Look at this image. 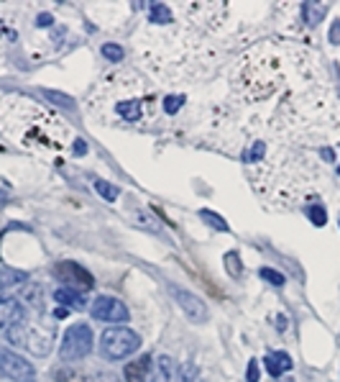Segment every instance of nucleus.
<instances>
[{"mask_svg": "<svg viewBox=\"0 0 340 382\" xmlns=\"http://www.w3.org/2000/svg\"><path fill=\"white\" fill-rule=\"evenodd\" d=\"M292 357H289L287 352H271L267 354V369H269V375L271 377H281L284 372H289L292 369Z\"/></svg>", "mask_w": 340, "mask_h": 382, "instance_id": "ddd939ff", "label": "nucleus"}, {"mask_svg": "<svg viewBox=\"0 0 340 382\" xmlns=\"http://www.w3.org/2000/svg\"><path fill=\"white\" fill-rule=\"evenodd\" d=\"M327 8L325 6H315V3H302V18L307 26H320V21L325 18Z\"/></svg>", "mask_w": 340, "mask_h": 382, "instance_id": "dca6fc26", "label": "nucleus"}, {"mask_svg": "<svg viewBox=\"0 0 340 382\" xmlns=\"http://www.w3.org/2000/svg\"><path fill=\"white\" fill-rule=\"evenodd\" d=\"M103 57L111 62H120L123 60V46L120 44H103Z\"/></svg>", "mask_w": 340, "mask_h": 382, "instance_id": "cd10ccee", "label": "nucleus"}, {"mask_svg": "<svg viewBox=\"0 0 340 382\" xmlns=\"http://www.w3.org/2000/svg\"><path fill=\"white\" fill-rule=\"evenodd\" d=\"M320 69L323 67L315 64L307 49L264 44L248 49L236 62L230 75L228 100L269 108V113L248 111L251 116L243 131L259 123L264 134L248 149L241 151V162L248 167V175L253 180L261 170L269 167L274 151H284L279 205H295L304 198H312L315 195L312 185L320 177L315 170L307 167L304 159L297 157L289 144L299 142V146L304 149V144L318 136V131L312 128L340 126V116L333 108V95ZM220 111H228V108H220Z\"/></svg>", "mask_w": 340, "mask_h": 382, "instance_id": "f257e3e1", "label": "nucleus"}, {"mask_svg": "<svg viewBox=\"0 0 340 382\" xmlns=\"http://www.w3.org/2000/svg\"><path fill=\"white\" fill-rule=\"evenodd\" d=\"M0 29H6V26H3V23H0Z\"/></svg>", "mask_w": 340, "mask_h": 382, "instance_id": "f704fd0d", "label": "nucleus"}, {"mask_svg": "<svg viewBox=\"0 0 340 382\" xmlns=\"http://www.w3.org/2000/svg\"><path fill=\"white\" fill-rule=\"evenodd\" d=\"M259 362L256 360H251L248 362V382H259Z\"/></svg>", "mask_w": 340, "mask_h": 382, "instance_id": "c85d7f7f", "label": "nucleus"}, {"mask_svg": "<svg viewBox=\"0 0 340 382\" xmlns=\"http://www.w3.org/2000/svg\"><path fill=\"white\" fill-rule=\"evenodd\" d=\"M54 380H57V382H90L85 372H80V369H72V367L54 369Z\"/></svg>", "mask_w": 340, "mask_h": 382, "instance_id": "a211bd4d", "label": "nucleus"}, {"mask_svg": "<svg viewBox=\"0 0 340 382\" xmlns=\"http://www.w3.org/2000/svg\"><path fill=\"white\" fill-rule=\"evenodd\" d=\"M259 278L267 280V282H271V285H276V287L284 285V275H281V272H276V270H271V267H261Z\"/></svg>", "mask_w": 340, "mask_h": 382, "instance_id": "a878e982", "label": "nucleus"}, {"mask_svg": "<svg viewBox=\"0 0 340 382\" xmlns=\"http://www.w3.org/2000/svg\"><path fill=\"white\" fill-rule=\"evenodd\" d=\"M21 321H26V311H23L21 303L13 298L0 300V331L13 329V326H18Z\"/></svg>", "mask_w": 340, "mask_h": 382, "instance_id": "9d476101", "label": "nucleus"}, {"mask_svg": "<svg viewBox=\"0 0 340 382\" xmlns=\"http://www.w3.org/2000/svg\"><path fill=\"white\" fill-rule=\"evenodd\" d=\"M54 318H67V308H57V311H54Z\"/></svg>", "mask_w": 340, "mask_h": 382, "instance_id": "473e14b6", "label": "nucleus"}, {"mask_svg": "<svg viewBox=\"0 0 340 382\" xmlns=\"http://www.w3.org/2000/svg\"><path fill=\"white\" fill-rule=\"evenodd\" d=\"M169 292H171V298H174V303L182 308V313H185L192 323H205L207 318H210L207 306L194 295V292L185 290V287H179V285H171Z\"/></svg>", "mask_w": 340, "mask_h": 382, "instance_id": "6e6552de", "label": "nucleus"}, {"mask_svg": "<svg viewBox=\"0 0 340 382\" xmlns=\"http://www.w3.org/2000/svg\"><path fill=\"white\" fill-rule=\"evenodd\" d=\"M90 311H92V315H95L97 321H108V323H126L128 318H131L126 303H120L118 298H111V295L95 298V303H92Z\"/></svg>", "mask_w": 340, "mask_h": 382, "instance_id": "1a4fd4ad", "label": "nucleus"}, {"mask_svg": "<svg viewBox=\"0 0 340 382\" xmlns=\"http://www.w3.org/2000/svg\"><path fill=\"white\" fill-rule=\"evenodd\" d=\"M151 23H156V26H171L174 23L171 8L167 3H154L151 6Z\"/></svg>", "mask_w": 340, "mask_h": 382, "instance_id": "2eb2a0df", "label": "nucleus"}, {"mask_svg": "<svg viewBox=\"0 0 340 382\" xmlns=\"http://www.w3.org/2000/svg\"><path fill=\"white\" fill-rule=\"evenodd\" d=\"M179 382H200V369L194 367L192 362H185L179 367Z\"/></svg>", "mask_w": 340, "mask_h": 382, "instance_id": "412c9836", "label": "nucleus"}, {"mask_svg": "<svg viewBox=\"0 0 340 382\" xmlns=\"http://www.w3.org/2000/svg\"><path fill=\"white\" fill-rule=\"evenodd\" d=\"M92 185H95V190L103 195L105 200H118L120 190L115 188V185H111L108 180H103V177H95V180H92Z\"/></svg>", "mask_w": 340, "mask_h": 382, "instance_id": "6ab92c4d", "label": "nucleus"}, {"mask_svg": "<svg viewBox=\"0 0 340 382\" xmlns=\"http://www.w3.org/2000/svg\"><path fill=\"white\" fill-rule=\"evenodd\" d=\"M182 105H185V95H167L162 100L164 113H169V116H174V113H177Z\"/></svg>", "mask_w": 340, "mask_h": 382, "instance_id": "4be33fe9", "label": "nucleus"}, {"mask_svg": "<svg viewBox=\"0 0 340 382\" xmlns=\"http://www.w3.org/2000/svg\"><path fill=\"white\" fill-rule=\"evenodd\" d=\"M276 326H279V329H284V326H287V318H284L281 313H279V321H276Z\"/></svg>", "mask_w": 340, "mask_h": 382, "instance_id": "72a5a7b5", "label": "nucleus"}, {"mask_svg": "<svg viewBox=\"0 0 340 382\" xmlns=\"http://www.w3.org/2000/svg\"><path fill=\"white\" fill-rule=\"evenodd\" d=\"M151 367H154V360H151V354H143V357H139L136 362L126 364V372H123V375H126V382H146Z\"/></svg>", "mask_w": 340, "mask_h": 382, "instance_id": "9b49d317", "label": "nucleus"}, {"mask_svg": "<svg viewBox=\"0 0 340 382\" xmlns=\"http://www.w3.org/2000/svg\"><path fill=\"white\" fill-rule=\"evenodd\" d=\"M225 270H228L230 278H238V275L243 272V264H241L236 252H228V254H225Z\"/></svg>", "mask_w": 340, "mask_h": 382, "instance_id": "5701e85b", "label": "nucleus"}, {"mask_svg": "<svg viewBox=\"0 0 340 382\" xmlns=\"http://www.w3.org/2000/svg\"><path fill=\"white\" fill-rule=\"evenodd\" d=\"M23 300H26V303H31V306H36L38 311L44 308V300H41V287H38V285L26 287V290H23Z\"/></svg>", "mask_w": 340, "mask_h": 382, "instance_id": "b1692460", "label": "nucleus"}, {"mask_svg": "<svg viewBox=\"0 0 340 382\" xmlns=\"http://www.w3.org/2000/svg\"><path fill=\"white\" fill-rule=\"evenodd\" d=\"M200 218L205 221L207 226H213V228H218V231H228V224L222 221L220 216H215L213 210H200Z\"/></svg>", "mask_w": 340, "mask_h": 382, "instance_id": "393cba45", "label": "nucleus"}, {"mask_svg": "<svg viewBox=\"0 0 340 382\" xmlns=\"http://www.w3.org/2000/svg\"><path fill=\"white\" fill-rule=\"evenodd\" d=\"M52 21H54V18L49 13H41V15H38V26H49Z\"/></svg>", "mask_w": 340, "mask_h": 382, "instance_id": "2f4dec72", "label": "nucleus"}, {"mask_svg": "<svg viewBox=\"0 0 340 382\" xmlns=\"http://www.w3.org/2000/svg\"><path fill=\"white\" fill-rule=\"evenodd\" d=\"M54 278L59 280V282H64L69 290H77V292H87L95 287V278H92L85 267H80V264H74V262L57 264V267H54Z\"/></svg>", "mask_w": 340, "mask_h": 382, "instance_id": "0eeeda50", "label": "nucleus"}, {"mask_svg": "<svg viewBox=\"0 0 340 382\" xmlns=\"http://www.w3.org/2000/svg\"><path fill=\"white\" fill-rule=\"evenodd\" d=\"M44 97L46 100H52L54 105L64 108V111H72L74 108V97L64 95V93H59V90H44Z\"/></svg>", "mask_w": 340, "mask_h": 382, "instance_id": "aec40b11", "label": "nucleus"}, {"mask_svg": "<svg viewBox=\"0 0 340 382\" xmlns=\"http://www.w3.org/2000/svg\"><path fill=\"white\" fill-rule=\"evenodd\" d=\"M54 300L69 308H85V295L77 290H69V287H62V290L54 292Z\"/></svg>", "mask_w": 340, "mask_h": 382, "instance_id": "4468645a", "label": "nucleus"}, {"mask_svg": "<svg viewBox=\"0 0 340 382\" xmlns=\"http://www.w3.org/2000/svg\"><path fill=\"white\" fill-rule=\"evenodd\" d=\"M0 375L13 382H36V369L26 357L0 346Z\"/></svg>", "mask_w": 340, "mask_h": 382, "instance_id": "423d86ee", "label": "nucleus"}, {"mask_svg": "<svg viewBox=\"0 0 340 382\" xmlns=\"http://www.w3.org/2000/svg\"><path fill=\"white\" fill-rule=\"evenodd\" d=\"M307 216H310V221L315 226H325L327 224V210L323 208V205H312V208L307 210Z\"/></svg>", "mask_w": 340, "mask_h": 382, "instance_id": "bb28decb", "label": "nucleus"}, {"mask_svg": "<svg viewBox=\"0 0 340 382\" xmlns=\"http://www.w3.org/2000/svg\"><path fill=\"white\" fill-rule=\"evenodd\" d=\"M141 349V336L136 331L123 329V326H111V329L103 331L100 336V352H103L105 360H123V357H131Z\"/></svg>", "mask_w": 340, "mask_h": 382, "instance_id": "20e7f679", "label": "nucleus"}, {"mask_svg": "<svg viewBox=\"0 0 340 382\" xmlns=\"http://www.w3.org/2000/svg\"><path fill=\"white\" fill-rule=\"evenodd\" d=\"M26 278H29V275L21 270H0V290L21 285V282H26Z\"/></svg>", "mask_w": 340, "mask_h": 382, "instance_id": "f3484780", "label": "nucleus"}, {"mask_svg": "<svg viewBox=\"0 0 340 382\" xmlns=\"http://www.w3.org/2000/svg\"><path fill=\"white\" fill-rule=\"evenodd\" d=\"M8 341L15 346H23L26 352L36 354V357H46V354L52 352V331L49 329H41L36 323H26L21 321L18 326L13 329H8Z\"/></svg>", "mask_w": 340, "mask_h": 382, "instance_id": "7ed1b4c3", "label": "nucleus"}, {"mask_svg": "<svg viewBox=\"0 0 340 382\" xmlns=\"http://www.w3.org/2000/svg\"><path fill=\"white\" fill-rule=\"evenodd\" d=\"M338 172H340V167H338Z\"/></svg>", "mask_w": 340, "mask_h": 382, "instance_id": "c9c22d12", "label": "nucleus"}, {"mask_svg": "<svg viewBox=\"0 0 340 382\" xmlns=\"http://www.w3.org/2000/svg\"><path fill=\"white\" fill-rule=\"evenodd\" d=\"M156 90L136 69H115L90 95V116L105 126H146L156 116Z\"/></svg>", "mask_w": 340, "mask_h": 382, "instance_id": "f03ea898", "label": "nucleus"}, {"mask_svg": "<svg viewBox=\"0 0 340 382\" xmlns=\"http://www.w3.org/2000/svg\"><path fill=\"white\" fill-rule=\"evenodd\" d=\"M90 352H92V331H90L87 323H74V326H69L64 339H62V349H59L62 360L64 362L85 360Z\"/></svg>", "mask_w": 340, "mask_h": 382, "instance_id": "39448f33", "label": "nucleus"}, {"mask_svg": "<svg viewBox=\"0 0 340 382\" xmlns=\"http://www.w3.org/2000/svg\"><path fill=\"white\" fill-rule=\"evenodd\" d=\"M330 41H333V44H340V21H335L333 29H330Z\"/></svg>", "mask_w": 340, "mask_h": 382, "instance_id": "c756f323", "label": "nucleus"}, {"mask_svg": "<svg viewBox=\"0 0 340 382\" xmlns=\"http://www.w3.org/2000/svg\"><path fill=\"white\" fill-rule=\"evenodd\" d=\"M85 149H87V146H85V142H82V139H77V142H74V154H77V157H82V154H85Z\"/></svg>", "mask_w": 340, "mask_h": 382, "instance_id": "7c9ffc66", "label": "nucleus"}, {"mask_svg": "<svg viewBox=\"0 0 340 382\" xmlns=\"http://www.w3.org/2000/svg\"><path fill=\"white\" fill-rule=\"evenodd\" d=\"M151 369H154L151 372V382H174V375H177L174 360H171L169 354H159Z\"/></svg>", "mask_w": 340, "mask_h": 382, "instance_id": "f8f14e48", "label": "nucleus"}]
</instances>
